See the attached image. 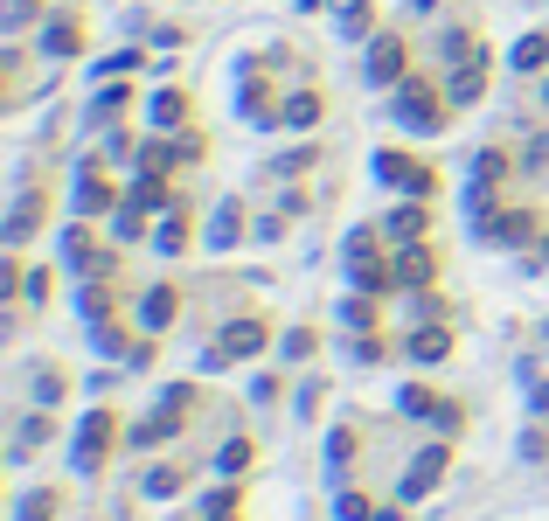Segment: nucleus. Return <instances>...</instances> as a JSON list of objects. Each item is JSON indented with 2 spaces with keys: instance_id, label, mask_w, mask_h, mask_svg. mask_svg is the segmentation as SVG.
<instances>
[{
  "instance_id": "nucleus-1",
  "label": "nucleus",
  "mask_w": 549,
  "mask_h": 521,
  "mask_svg": "<svg viewBox=\"0 0 549 521\" xmlns=\"http://www.w3.org/2000/svg\"><path fill=\"white\" fill-rule=\"evenodd\" d=\"M390 112H397V126L424 132V139L459 119V105L445 98V77H404V84H390Z\"/></svg>"
},
{
  "instance_id": "nucleus-2",
  "label": "nucleus",
  "mask_w": 549,
  "mask_h": 521,
  "mask_svg": "<svg viewBox=\"0 0 549 521\" xmlns=\"http://www.w3.org/2000/svg\"><path fill=\"white\" fill-rule=\"evenodd\" d=\"M272 348V320H258V313H237L216 341H209V355H202V369H230V362H251V355H265Z\"/></svg>"
},
{
  "instance_id": "nucleus-3",
  "label": "nucleus",
  "mask_w": 549,
  "mask_h": 521,
  "mask_svg": "<svg viewBox=\"0 0 549 521\" xmlns=\"http://www.w3.org/2000/svg\"><path fill=\"white\" fill-rule=\"evenodd\" d=\"M376 181H383V188H397V195H417V202H431V195H438V167H431V160H417L411 146H383V153H376Z\"/></svg>"
},
{
  "instance_id": "nucleus-4",
  "label": "nucleus",
  "mask_w": 549,
  "mask_h": 521,
  "mask_svg": "<svg viewBox=\"0 0 549 521\" xmlns=\"http://www.w3.org/2000/svg\"><path fill=\"white\" fill-rule=\"evenodd\" d=\"M119 431H126V424H119L112 410H91L84 431H77V445H70V466H77L84 480H98V473L112 466V452H119Z\"/></svg>"
},
{
  "instance_id": "nucleus-5",
  "label": "nucleus",
  "mask_w": 549,
  "mask_h": 521,
  "mask_svg": "<svg viewBox=\"0 0 549 521\" xmlns=\"http://www.w3.org/2000/svg\"><path fill=\"white\" fill-rule=\"evenodd\" d=\"M543 237V209H480V244H501V251H522Z\"/></svg>"
},
{
  "instance_id": "nucleus-6",
  "label": "nucleus",
  "mask_w": 549,
  "mask_h": 521,
  "mask_svg": "<svg viewBox=\"0 0 549 521\" xmlns=\"http://www.w3.org/2000/svg\"><path fill=\"white\" fill-rule=\"evenodd\" d=\"M452 473V438H431L424 452H417L411 466H404V480H397V501H424L438 480Z\"/></svg>"
},
{
  "instance_id": "nucleus-7",
  "label": "nucleus",
  "mask_w": 549,
  "mask_h": 521,
  "mask_svg": "<svg viewBox=\"0 0 549 521\" xmlns=\"http://www.w3.org/2000/svg\"><path fill=\"white\" fill-rule=\"evenodd\" d=\"M56 258L70 264V271H77V278H91V271H112V251H105V244H98V230H91V216H77V223H70V230H63V244H56Z\"/></svg>"
},
{
  "instance_id": "nucleus-8",
  "label": "nucleus",
  "mask_w": 549,
  "mask_h": 521,
  "mask_svg": "<svg viewBox=\"0 0 549 521\" xmlns=\"http://www.w3.org/2000/svg\"><path fill=\"white\" fill-rule=\"evenodd\" d=\"M70 209H77V216H119V188L105 181V153H91V160H84V174H77V195H70Z\"/></svg>"
},
{
  "instance_id": "nucleus-9",
  "label": "nucleus",
  "mask_w": 549,
  "mask_h": 521,
  "mask_svg": "<svg viewBox=\"0 0 549 521\" xmlns=\"http://www.w3.org/2000/svg\"><path fill=\"white\" fill-rule=\"evenodd\" d=\"M438 77H445V98H452V105L466 112V105H480V98H487V77H494V56L480 49V56H466V63H452V70H438Z\"/></svg>"
},
{
  "instance_id": "nucleus-10",
  "label": "nucleus",
  "mask_w": 549,
  "mask_h": 521,
  "mask_svg": "<svg viewBox=\"0 0 549 521\" xmlns=\"http://www.w3.org/2000/svg\"><path fill=\"white\" fill-rule=\"evenodd\" d=\"M404 77H411L404 35H369V84H404Z\"/></svg>"
},
{
  "instance_id": "nucleus-11",
  "label": "nucleus",
  "mask_w": 549,
  "mask_h": 521,
  "mask_svg": "<svg viewBox=\"0 0 549 521\" xmlns=\"http://www.w3.org/2000/svg\"><path fill=\"white\" fill-rule=\"evenodd\" d=\"M174 320H181V285H167V278L146 285V292H139V327H146V334H167Z\"/></svg>"
},
{
  "instance_id": "nucleus-12",
  "label": "nucleus",
  "mask_w": 549,
  "mask_h": 521,
  "mask_svg": "<svg viewBox=\"0 0 549 521\" xmlns=\"http://www.w3.org/2000/svg\"><path fill=\"white\" fill-rule=\"evenodd\" d=\"M397 285H411V292H431V285H438V251H431V237H424V244H397Z\"/></svg>"
},
{
  "instance_id": "nucleus-13",
  "label": "nucleus",
  "mask_w": 549,
  "mask_h": 521,
  "mask_svg": "<svg viewBox=\"0 0 549 521\" xmlns=\"http://www.w3.org/2000/svg\"><path fill=\"white\" fill-rule=\"evenodd\" d=\"M383 237H390V251H397V244H424V237H431V202H404V209H390V216H383Z\"/></svg>"
},
{
  "instance_id": "nucleus-14",
  "label": "nucleus",
  "mask_w": 549,
  "mask_h": 521,
  "mask_svg": "<svg viewBox=\"0 0 549 521\" xmlns=\"http://www.w3.org/2000/svg\"><path fill=\"white\" fill-rule=\"evenodd\" d=\"M452 348H459V334H452L445 320H424V327H417L411 341H404V355H411L417 369H431V362H445Z\"/></svg>"
},
{
  "instance_id": "nucleus-15",
  "label": "nucleus",
  "mask_w": 549,
  "mask_h": 521,
  "mask_svg": "<svg viewBox=\"0 0 549 521\" xmlns=\"http://www.w3.org/2000/svg\"><path fill=\"white\" fill-rule=\"evenodd\" d=\"M42 216H49V195H42V188H28V195L14 202V216H7V244L21 251V244H28V237L42 230Z\"/></svg>"
},
{
  "instance_id": "nucleus-16",
  "label": "nucleus",
  "mask_w": 549,
  "mask_h": 521,
  "mask_svg": "<svg viewBox=\"0 0 549 521\" xmlns=\"http://www.w3.org/2000/svg\"><path fill=\"white\" fill-rule=\"evenodd\" d=\"M202 244H209V251H230V244H244V202H216V216H209Z\"/></svg>"
},
{
  "instance_id": "nucleus-17",
  "label": "nucleus",
  "mask_w": 549,
  "mask_h": 521,
  "mask_svg": "<svg viewBox=\"0 0 549 521\" xmlns=\"http://www.w3.org/2000/svg\"><path fill=\"white\" fill-rule=\"evenodd\" d=\"M49 438H56V410H42V403H35V410L21 417V431H14V459H35Z\"/></svg>"
},
{
  "instance_id": "nucleus-18",
  "label": "nucleus",
  "mask_w": 549,
  "mask_h": 521,
  "mask_svg": "<svg viewBox=\"0 0 549 521\" xmlns=\"http://www.w3.org/2000/svg\"><path fill=\"white\" fill-rule=\"evenodd\" d=\"M42 49H49L56 63H70V56L84 49V21H77V14H63V21H56V14H49V28H42Z\"/></svg>"
},
{
  "instance_id": "nucleus-19",
  "label": "nucleus",
  "mask_w": 549,
  "mask_h": 521,
  "mask_svg": "<svg viewBox=\"0 0 549 521\" xmlns=\"http://www.w3.org/2000/svg\"><path fill=\"white\" fill-rule=\"evenodd\" d=\"M188 244H195V230H188V209L174 202V209L160 216V230H153V251H160V258H181Z\"/></svg>"
},
{
  "instance_id": "nucleus-20",
  "label": "nucleus",
  "mask_w": 549,
  "mask_h": 521,
  "mask_svg": "<svg viewBox=\"0 0 549 521\" xmlns=\"http://www.w3.org/2000/svg\"><path fill=\"white\" fill-rule=\"evenodd\" d=\"M320 119H327V98H320V91L306 84V91H292V98H285V119H278V126H292V132H313Z\"/></svg>"
},
{
  "instance_id": "nucleus-21",
  "label": "nucleus",
  "mask_w": 549,
  "mask_h": 521,
  "mask_svg": "<svg viewBox=\"0 0 549 521\" xmlns=\"http://www.w3.org/2000/svg\"><path fill=\"white\" fill-rule=\"evenodd\" d=\"M480 49H487V42H480L473 28H445V35H438V70L466 63V56H480Z\"/></svg>"
},
{
  "instance_id": "nucleus-22",
  "label": "nucleus",
  "mask_w": 549,
  "mask_h": 521,
  "mask_svg": "<svg viewBox=\"0 0 549 521\" xmlns=\"http://www.w3.org/2000/svg\"><path fill=\"white\" fill-rule=\"evenodd\" d=\"M63 396H70V369L42 362V369H35V403H42V410H63Z\"/></svg>"
},
{
  "instance_id": "nucleus-23",
  "label": "nucleus",
  "mask_w": 549,
  "mask_h": 521,
  "mask_svg": "<svg viewBox=\"0 0 549 521\" xmlns=\"http://www.w3.org/2000/svg\"><path fill=\"white\" fill-rule=\"evenodd\" d=\"M522 77H536V70H549V28H536V35H522L515 42V56H508Z\"/></svg>"
},
{
  "instance_id": "nucleus-24",
  "label": "nucleus",
  "mask_w": 549,
  "mask_h": 521,
  "mask_svg": "<svg viewBox=\"0 0 549 521\" xmlns=\"http://www.w3.org/2000/svg\"><path fill=\"white\" fill-rule=\"evenodd\" d=\"M63 515V487H35V494H21V508L14 521H56Z\"/></svg>"
},
{
  "instance_id": "nucleus-25",
  "label": "nucleus",
  "mask_w": 549,
  "mask_h": 521,
  "mask_svg": "<svg viewBox=\"0 0 549 521\" xmlns=\"http://www.w3.org/2000/svg\"><path fill=\"white\" fill-rule=\"evenodd\" d=\"M181 487H188V466H153V473L139 480V494H146V501H174Z\"/></svg>"
},
{
  "instance_id": "nucleus-26",
  "label": "nucleus",
  "mask_w": 549,
  "mask_h": 521,
  "mask_svg": "<svg viewBox=\"0 0 549 521\" xmlns=\"http://www.w3.org/2000/svg\"><path fill=\"white\" fill-rule=\"evenodd\" d=\"M334 28H341L348 42H362V35L376 28V7H369V0H341V7H334Z\"/></svg>"
},
{
  "instance_id": "nucleus-27",
  "label": "nucleus",
  "mask_w": 549,
  "mask_h": 521,
  "mask_svg": "<svg viewBox=\"0 0 549 521\" xmlns=\"http://www.w3.org/2000/svg\"><path fill=\"white\" fill-rule=\"evenodd\" d=\"M153 126H160V132L188 126V91H153Z\"/></svg>"
},
{
  "instance_id": "nucleus-28",
  "label": "nucleus",
  "mask_w": 549,
  "mask_h": 521,
  "mask_svg": "<svg viewBox=\"0 0 549 521\" xmlns=\"http://www.w3.org/2000/svg\"><path fill=\"white\" fill-rule=\"evenodd\" d=\"M334 521H376V501H369L362 487H341V494H334Z\"/></svg>"
},
{
  "instance_id": "nucleus-29",
  "label": "nucleus",
  "mask_w": 549,
  "mask_h": 521,
  "mask_svg": "<svg viewBox=\"0 0 549 521\" xmlns=\"http://www.w3.org/2000/svg\"><path fill=\"white\" fill-rule=\"evenodd\" d=\"M251 459H258V445H251V438H230V445L216 452V473H230V480H237V473H251Z\"/></svg>"
},
{
  "instance_id": "nucleus-30",
  "label": "nucleus",
  "mask_w": 549,
  "mask_h": 521,
  "mask_svg": "<svg viewBox=\"0 0 549 521\" xmlns=\"http://www.w3.org/2000/svg\"><path fill=\"white\" fill-rule=\"evenodd\" d=\"M355 459H362V438H355V431H334V438H327V466H334V473H348Z\"/></svg>"
},
{
  "instance_id": "nucleus-31",
  "label": "nucleus",
  "mask_w": 549,
  "mask_h": 521,
  "mask_svg": "<svg viewBox=\"0 0 549 521\" xmlns=\"http://www.w3.org/2000/svg\"><path fill=\"white\" fill-rule=\"evenodd\" d=\"M126 105H133V91H126V84H105V91H98V105H91V119L105 126V119H119Z\"/></svg>"
},
{
  "instance_id": "nucleus-32",
  "label": "nucleus",
  "mask_w": 549,
  "mask_h": 521,
  "mask_svg": "<svg viewBox=\"0 0 549 521\" xmlns=\"http://www.w3.org/2000/svg\"><path fill=\"white\" fill-rule=\"evenodd\" d=\"M112 237H119V244H133V237H146V209H133V202H119V216H112Z\"/></svg>"
},
{
  "instance_id": "nucleus-33",
  "label": "nucleus",
  "mask_w": 549,
  "mask_h": 521,
  "mask_svg": "<svg viewBox=\"0 0 549 521\" xmlns=\"http://www.w3.org/2000/svg\"><path fill=\"white\" fill-rule=\"evenodd\" d=\"M313 348H320V334H313V327H292V334L278 341V355H285V362H306Z\"/></svg>"
},
{
  "instance_id": "nucleus-34",
  "label": "nucleus",
  "mask_w": 549,
  "mask_h": 521,
  "mask_svg": "<svg viewBox=\"0 0 549 521\" xmlns=\"http://www.w3.org/2000/svg\"><path fill=\"white\" fill-rule=\"evenodd\" d=\"M49 278H56V271H28V285H21V306H42V299H49Z\"/></svg>"
},
{
  "instance_id": "nucleus-35",
  "label": "nucleus",
  "mask_w": 549,
  "mask_h": 521,
  "mask_svg": "<svg viewBox=\"0 0 549 521\" xmlns=\"http://www.w3.org/2000/svg\"><path fill=\"white\" fill-rule=\"evenodd\" d=\"M313 167V146H299V153H285V160H272V174H306Z\"/></svg>"
},
{
  "instance_id": "nucleus-36",
  "label": "nucleus",
  "mask_w": 549,
  "mask_h": 521,
  "mask_svg": "<svg viewBox=\"0 0 549 521\" xmlns=\"http://www.w3.org/2000/svg\"><path fill=\"white\" fill-rule=\"evenodd\" d=\"M383 355H390V341H376V334L355 341V362H383Z\"/></svg>"
},
{
  "instance_id": "nucleus-37",
  "label": "nucleus",
  "mask_w": 549,
  "mask_h": 521,
  "mask_svg": "<svg viewBox=\"0 0 549 521\" xmlns=\"http://www.w3.org/2000/svg\"><path fill=\"white\" fill-rule=\"evenodd\" d=\"M35 14H42V0H14V7H7V28H28Z\"/></svg>"
},
{
  "instance_id": "nucleus-38",
  "label": "nucleus",
  "mask_w": 549,
  "mask_h": 521,
  "mask_svg": "<svg viewBox=\"0 0 549 521\" xmlns=\"http://www.w3.org/2000/svg\"><path fill=\"white\" fill-rule=\"evenodd\" d=\"M126 70H139V49H119V56L105 63V77H126Z\"/></svg>"
},
{
  "instance_id": "nucleus-39",
  "label": "nucleus",
  "mask_w": 549,
  "mask_h": 521,
  "mask_svg": "<svg viewBox=\"0 0 549 521\" xmlns=\"http://www.w3.org/2000/svg\"><path fill=\"white\" fill-rule=\"evenodd\" d=\"M529 167H536V174H549V132H543V139H529Z\"/></svg>"
},
{
  "instance_id": "nucleus-40",
  "label": "nucleus",
  "mask_w": 549,
  "mask_h": 521,
  "mask_svg": "<svg viewBox=\"0 0 549 521\" xmlns=\"http://www.w3.org/2000/svg\"><path fill=\"white\" fill-rule=\"evenodd\" d=\"M376 521H404V508H376Z\"/></svg>"
},
{
  "instance_id": "nucleus-41",
  "label": "nucleus",
  "mask_w": 549,
  "mask_h": 521,
  "mask_svg": "<svg viewBox=\"0 0 549 521\" xmlns=\"http://www.w3.org/2000/svg\"><path fill=\"white\" fill-rule=\"evenodd\" d=\"M536 98H543V112H549V77H543V91H536Z\"/></svg>"
}]
</instances>
